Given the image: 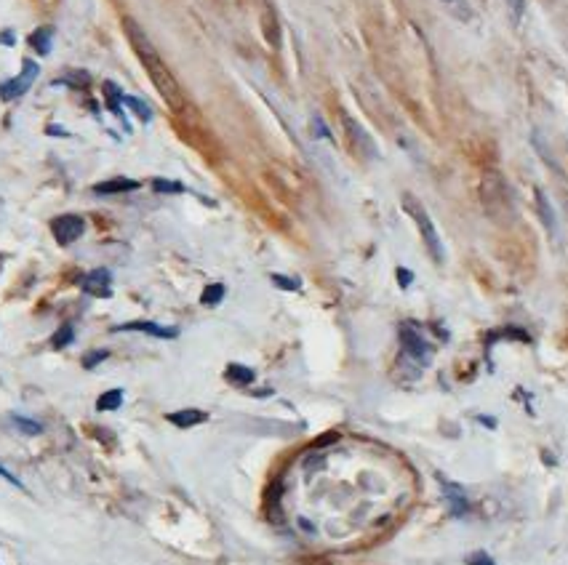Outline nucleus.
Returning <instances> with one entry per match:
<instances>
[{"label":"nucleus","instance_id":"23","mask_svg":"<svg viewBox=\"0 0 568 565\" xmlns=\"http://www.w3.org/2000/svg\"><path fill=\"white\" fill-rule=\"evenodd\" d=\"M265 35L272 46H278L280 35H278V30H275V13H272L270 6H265Z\"/></svg>","mask_w":568,"mask_h":565},{"label":"nucleus","instance_id":"22","mask_svg":"<svg viewBox=\"0 0 568 565\" xmlns=\"http://www.w3.org/2000/svg\"><path fill=\"white\" fill-rule=\"evenodd\" d=\"M13 427L19 429V432H25V435H40L43 427H40L38 421H32V419H25V416H11Z\"/></svg>","mask_w":568,"mask_h":565},{"label":"nucleus","instance_id":"10","mask_svg":"<svg viewBox=\"0 0 568 565\" xmlns=\"http://www.w3.org/2000/svg\"><path fill=\"white\" fill-rule=\"evenodd\" d=\"M443 485V493H446V502H448V509H451V515L454 517H465L469 512V502L467 496H465V490L454 485V483H448V480H441Z\"/></svg>","mask_w":568,"mask_h":565},{"label":"nucleus","instance_id":"19","mask_svg":"<svg viewBox=\"0 0 568 565\" xmlns=\"http://www.w3.org/2000/svg\"><path fill=\"white\" fill-rule=\"evenodd\" d=\"M222 299H225V286H222V283L208 286V288H203L201 293V304H206V307H214V304H219Z\"/></svg>","mask_w":568,"mask_h":565},{"label":"nucleus","instance_id":"1","mask_svg":"<svg viewBox=\"0 0 568 565\" xmlns=\"http://www.w3.org/2000/svg\"><path fill=\"white\" fill-rule=\"evenodd\" d=\"M123 30H126L128 40H131V46H134V51H137V56H139L141 67L147 70V75H150V80L155 83V88H158V94L165 99V104L171 107V110H182L184 107V96H182V88H179L177 77L168 72V67H165V62L160 59V53H158V49L152 46V40L147 38V32L139 27V22L137 19H123Z\"/></svg>","mask_w":568,"mask_h":565},{"label":"nucleus","instance_id":"18","mask_svg":"<svg viewBox=\"0 0 568 565\" xmlns=\"http://www.w3.org/2000/svg\"><path fill=\"white\" fill-rule=\"evenodd\" d=\"M536 203H539V214H542L544 227H547L550 232H555V214H553V208H550V203H547L542 189H536Z\"/></svg>","mask_w":568,"mask_h":565},{"label":"nucleus","instance_id":"11","mask_svg":"<svg viewBox=\"0 0 568 565\" xmlns=\"http://www.w3.org/2000/svg\"><path fill=\"white\" fill-rule=\"evenodd\" d=\"M139 189V182L137 179H126V176H118V179H107V182H99L94 192L96 195H120V192H134Z\"/></svg>","mask_w":568,"mask_h":565},{"label":"nucleus","instance_id":"29","mask_svg":"<svg viewBox=\"0 0 568 565\" xmlns=\"http://www.w3.org/2000/svg\"><path fill=\"white\" fill-rule=\"evenodd\" d=\"M411 280H414V275H411L408 269H403V267H398V283H400L403 288H408V286H411Z\"/></svg>","mask_w":568,"mask_h":565},{"label":"nucleus","instance_id":"9","mask_svg":"<svg viewBox=\"0 0 568 565\" xmlns=\"http://www.w3.org/2000/svg\"><path fill=\"white\" fill-rule=\"evenodd\" d=\"M118 331H139V334H147V336H155V339H177V336H179L177 328L158 326V323H150V320L123 323V326H118Z\"/></svg>","mask_w":568,"mask_h":565},{"label":"nucleus","instance_id":"12","mask_svg":"<svg viewBox=\"0 0 568 565\" xmlns=\"http://www.w3.org/2000/svg\"><path fill=\"white\" fill-rule=\"evenodd\" d=\"M208 419L206 411H198V408H184V411H174V414H168V421L174 424V427H195V424H203Z\"/></svg>","mask_w":568,"mask_h":565},{"label":"nucleus","instance_id":"7","mask_svg":"<svg viewBox=\"0 0 568 565\" xmlns=\"http://www.w3.org/2000/svg\"><path fill=\"white\" fill-rule=\"evenodd\" d=\"M400 344H403V350L408 357H414L417 363H429V357H432V350H429V344L422 336H419V331L414 328L403 326L400 328Z\"/></svg>","mask_w":568,"mask_h":565},{"label":"nucleus","instance_id":"3","mask_svg":"<svg viewBox=\"0 0 568 565\" xmlns=\"http://www.w3.org/2000/svg\"><path fill=\"white\" fill-rule=\"evenodd\" d=\"M480 201L483 205L488 208V214H505L510 211V195H507V184L505 179L496 174V171H488L480 182Z\"/></svg>","mask_w":568,"mask_h":565},{"label":"nucleus","instance_id":"2","mask_svg":"<svg viewBox=\"0 0 568 565\" xmlns=\"http://www.w3.org/2000/svg\"><path fill=\"white\" fill-rule=\"evenodd\" d=\"M403 208L408 211V216L417 222L419 227V235L424 240V246H427L429 256H432V262L441 264L443 262V246H441V235H438V229L432 224V219L429 214L424 211V205L414 198V195H403Z\"/></svg>","mask_w":568,"mask_h":565},{"label":"nucleus","instance_id":"13","mask_svg":"<svg viewBox=\"0 0 568 565\" xmlns=\"http://www.w3.org/2000/svg\"><path fill=\"white\" fill-rule=\"evenodd\" d=\"M443 8L451 13L454 19H459V22H469L472 19V8H469L467 0H441Z\"/></svg>","mask_w":568,"mask_h":565},{"label":"nucleus","instance_id":"30","mask_svg":"<svg viewBox=\"0 0 568 565\" xmlns=\"http://www.w3.org/2000/svg\"><path fill=\"white\" fill-rule=\"evenodd\" d=\"M315 131L323 134V137H329V128H326V123H320V118H315Z\"/></svg>","mask_w":568,"mask_h":565},{"label":"nucleus","instance_id":"28","mask_svg":"<svg viewBox=\"0 0 568 565\" xmlns=\"http://www.w3.org/2000/svg\"><path fill=\"white\" fill-rule=\"evenodd\" d=\"M0 478L6 480V483H11L13 488H25V485H22V480L16 478L13 472H8V469H6V466H3V464H0Z\"/></svg>","mask_w":568,"mask_h":565},{"label":"nucleus","instance_id":"8","mask_svg":"<svg viewBox=\"0 0 568 565\" xmlns=\"http://www.w3.org/2000/svg\"><path fill=\"white\" fill-rule=\"evenodd\" d=\"M83 291L96 296V299H110L113 296V277L107 269H94L83 280Z\"/></svg>","mask_w":568,"mask_h":565},{"label":"nucleus","instance_id":"17","mask_svg":"<svg viewBox=\"0 0 568 565\" xmlns=\"http://www.w3.org/2000/svg\"><path fill=\"white\" fill-rule=\"evenodd\" d=\"M123 104H126L128 110L139 118L141 123H150V120H152V110L141 99H137V96H123Z\"/></svg>","mask_w":568,"mask_h":565},{"label":"nucleus","instance_id":"4","mask_svg":"<svg viewBox=\"0 0 568 565\" xmlns=\"http://www.w3.org/2000/svg\"><path fill=\"white\" fill-rule=\"evenodd\" d=\"M38 64L30 62V59H25V64H22V72L16 77H11V80H6L3 86H0V99L3 101H13L19 99V96H25L27 91L32 88V83H35V77H38Z\"/></svg>","mask_w":568,"mask_h":565},{"label":"nucleus","instance_id":"25","mask_svg":"<svg viewBox=\"0 0 568 565\" xmlns=\"http://www.w3.org/2000/svg\"><path fill=\"white\" fill-rule=\"evenodd\" d=\"M107 357H110V352L107 350H96V352H91V355L83 357V365H86V368H96V365H99L101 360H107Z\"/></svg>","mask_w":568,"mask_h":565},{"label":"nucleus","instance_id":"16","mask_svg":"<svg viewBox=\"0 0 568 565\" xmlns=\"http://www.w3.org/2000/svg\"><path fill=\"white\" fill-rule=\"evenodd\" d=\"M123 405V390H110L99 395L96 400V411H118Z\"/></svg>","mask_w":568,"mask_h":565},{"label":"nucleus","instance_id":"27","mask_svg":"<svg viewBox=\"0 0 568 565\" xmlns=\"http://www.w3.org/2000/svg\"><path fill=\"white\" fill-rule=\"evenodd\" d=\"M272 283L283 291H296L299 288V283L296 280H291V277H283V275H272Z\"/></svg>","mask_w":568,"mask_h":565},{"label":"nucleus","instance_id":"26","mask_svg":"<svg viewBox=\"0 0 568 565\" xmlns=\"http://www.w3.org/2000/svg\"><path fill=\"white\" fill-rule=\"evenodd\" d=\"M467 565H496L488 552H472L467 554Z\"/></svg>","mask_w":568,"mask_h":565},{"label":"nucleus","instance_id":"20","mask_svg":"<svg viewBox=\"0 0 568 565\" xmlns=\"http://www.w3.org/2000/svg\"><path fill=\"white\" fill-rule=\"evenodd\" d=\"M72 339H75V331H72V326H62L56 334H53L51 347H53V350H62V347H67V344H72Z\"/></svg>","mask_w":568,"mask_h":565},{"label":"nucleus","instance_id":"14","mask_svg":"<svg viewBox=\"0 0 568 565\" xmlns=\"http://www.w3.org/2000/svg\"><path fill=\"white\" fill-rule=\"evenodd\" d=\"M51 35H53V30L51 27H40V30H35L32 35H30V46L38 51V53H49L51 51Z\"/></svg>","mask_w":568,"mask_h":565},{"label":"nucleus","instance_id":"21","mask_svg":"<svg viewBox=\"0 0 568 565\" xmlns=\"http://www.w3.org/2000/svg\"><path fill=\"white\" fill-rule=\"evenodd\" d=\"M152 189L163 192V195H174V192H184L182 182H171V179H152Z\"/></svg>","mask_w":568,"mask_h":565},{"label":"nucleus","instance_id":"5","mask_svg":"<svg viewBox=\"0 0 568 565\" xmlns=\"http://www.w3.org/2000/svg\"><path fill=\"white\" fill-rule=\"evenodd\" d=\"M83 232H86V222H83V216H77V214L56 216V219L51 222V235H53V240H56L59 246H72L75 240L83 238Z\"/></svg>","mask_w":568,"mask_h":565},{"label":"nucleus","instance_id":"15","mask_svg":"<svg viewBox=\"0 0 568 565\" xmlns=\"http://www.w3.org/2000/svg\"><path fill=\"white\" fill-rule=\"evenodd\" d=\"M227 379L232 384H251L256 374H253L248 365H240V363H229L227 365Z\"/></svg>","mask_w":568,"mask_h":565},{"label":"nucleus","instance_id":"31","mask_svg":"<svg viewBox=\"0 0 568 565\" xmlns=\"http://www.w3.org/2000/svg\"><path fill=\"white\" fill-rule=\"evenodd\" d=\"M0 43H6V46H13V35H11V32H3V35H0Z\"/></svg>","mask_w":568,"mask_h":565},{"label":"nucleus","instance_id":"6","mask_svg":"<svg viewBox=\"0 0 568 565\" xmlns=\"http://www.w3.org/2000/svg\"><path fill=\"white\" fill-rule=\"evenodd\" d=\"M344 131H347V137H350L353 150L358 152L360 158H377V144H374V139L368 137L358 120H353V118L344 115Z\"/></svg>","mask_w":568,"mask_h":565},{"label":"nucleus","instance_id":"24","mask_svg":"<svg viewBox=\"0 0 568 565\" xmlns=\"http://www.w3.org/2000/svg\"><path fill=\"white\" fill-rule=\"evenodd\" d=\"M507 11H510V19H512V25H520V19H523V13H526V0H505Z\"/></svg>","mask_w":568,"mask_h":565}]
</instances>
